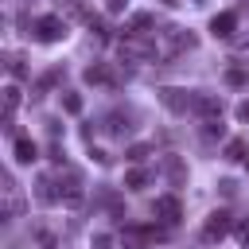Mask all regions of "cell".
<instances>
[{"instance_id": "obj_7", "label": "cell", "mask_w": 249, "mask_h": 249, "mask_svg": "<svg viewBox=\"0 0 249 249\" xmlns=\"http://www.w3.org/2000/svg\"><path fill=\"white\" fill-rule=\"evenodd\" d=\"M195 109L198 113H222V97H206L202 93V97H195Z\"/></svg>"}, {"instance_id": "obj_8", "label": "cell", "mask_w": 249, "mask_h": 249, "mask_svg": "<svg viewBox=\"0 0 249 249\" xmlns=\"http://www.w3.org/2000/svg\"><path fill=\"white\" fill-rule=\"evenodd\" d=\"M144 183H148V171H140V167L124 175V187H128V191H144Z\"/></svg>"}, {"instance_id": "obj_17", "label": "cell", "mask_w": 249, "mask_h": 249, "mask_svg": "<svg viewBox=\"0 0 249 249\" xmlns=\"http://www.w3.org/2000/svg\"><path fill=\"white\" fill-rule=\"evenodd\" d=\"M237 121H249V101H241V105H237Z\"/></svg>"}, {"instance_id": "obj_15", "label": "cell", "mask_w": 249, "mask_h": 249, "mask_svg": "<svg viewBox=\"0 0 249 249\" xmlns=\"http://www.w3.org/2000/svg\"><path fill=\"white\" fill-rule=\"evenodd\" d=\"M93 245H97V249H109V233H97V237H93Z\"/></svg>"}, {"instance_id": "obj_16", "label": "cell", "mask_w": 249, "mask_h": 249, "mask_svg": "<svg viewBox=\"0 0 249 249\" xmlns=\"http://www.w3.org/2000/svg\"><path fill=\"white\" fill-rule=\"evenodd\" d=\"M105 8H109V12H121V8H128V0H109Z\"/></svg>"}, {"instance_id": "obj_11", "label": "cell", "mask_w": 249, "mask_h": 249, "mask_svg": "<svg viewBox=\"0 0 249 249\" xmlns=\"http://www.w3.org/2000/svg\"><path fill=\"white\" fill-rule=\"evenodd\" d=\"M62 109H66V113H82V97H78V93H66V97H62Z\"/></svg>"}, {"instance_id": "obj_5", "label": "cell", "mask_w": 249, "mask_h": 249, "mask_svg": "<svg viewBox=\"0 0 249 249\" xmlns=\"http://www.w3.org/2000/svg\"><path fill=\"white\" fill-rule=\"evenodd\" d=\"M12 152H16V163H35V160H39V148H35V140H27V136H19Z\"/></svg>"}, {"instance_id": "obj_18", "label": "cell", "mask_w": 249, "mask_h": 249, "mask_svg": "<svg viewBox=\"0 0 249 249\" xmlns=\"http://www.w3.org/2000/svg\"><path fill=\"white\" fill-rule=\"evenodd\" d=\"M163 4H179V0H163Z\"/></svg>"}, {"instance_id": "obj_2", "label": "cell", "mask_w": 249, "mask_h": 249, "mask_svg": "<svg viewBox=\"0 0 249 249\" xmlns=\"http://www.w3.org/2000/svg\"><path fill=\"white\" fill-rule=\"evenodd\" d=\"M230 230H233V218H230L226 210H214V214H210V222L202 226V241H222Z\"/></svg>"}, {"instance_id": "obj_9", "label": "cell", "mask_w": 249, "mask_h": 249, "mask_svg": "<svg viewBox=\"0 0 249 249\" xmlns=\"http://www.w3.org/2000/svg\"><path fill=\"white\" fill-rule=\"evenodd\" d=\"M226 82H230V86H245V82H249V74H245L241 66H233V70H226Z\"/></svg>"}, {"instance_id": "obj_19", "label": "cell", "mask_w": 249, "mask_h": 249, "mask_svg": "<svg viewBox=\"0 0 249 249\" xmlns=\"http://www.w3.org/2000/svg\"><path fill=\"white\" fill-rule=\"evenodd\" d=\"M245 167H249V160H245Z\"/></svg>"}, {"instance_id": "obj_13", "label": "cell", "mask_w": 249, "mask_h": 249, "mask_svg": "<svg viewBox=\"0 0 249 249\" xmlns=\"http://www.w3.org/2000/svg\"><path fill=\"white\" fill-rule=\"evenodd\" d=\"M144 156H148V148H144V144H136V148L128 152V160H144Z\"/></svg>"}, {"instance_id": "obj_3", "label": "cell", "mask_w": 249, "mask_h": 249, "mask_svg": "<svg viewBox=\"0 0 249 249\" xmlns=\"http://www.w3.org/2000/svg\"><path fill=\"white\" fill-rule=\"evenodd\" d=\"M179 214H183V210H179V198H175V195H160V198H156V218H160V222L175 226Z\"/></svg>"}, {"instance_id": "obj_6", "label": "cell", "mask_w": 249, "mask_h": 249, "mask_svg": "<svg viewBox=\"0 0 249 249\" xmlns=\"http://www.w3.org/2000/svg\"><path fill=\"white\" fill-rule=\"evenodd\" d=\"M179 93H183V89H163L160 97H163V105H167V109L183 113V109H187V105H195V101H191V97H179Z\"/></svg>"}, {"instance_id": "obj_4", "label": "cell", "mask_w": 249, "mask_h": 249, "mask_svg": "<svg viewBox=\"0 0 249 249\" xmlns=\"http://www.w3.org/2000/svg\"><path fill=\"white\" fill-rule=\"evenodd\" d=\"M233 27H237V16H233V12H218V16L210 19V35H214V39H230Z\"/></svg>"}, {"instance_id": "obj_12", "label": "cell", "mask_w": 249, "mask_h": 249, "mask_svg": "<svg viewBox=\"0 0 249 249\" xmlns=\"http://www.w3.org/2000/svg\"><path fill=\"white\" fill-rule=\"evenodd\" d=\"M226 160H245V144H241V140H233V144L226 148Z\"/></svg>"}, {"instance_id": "obj_14", "label": "cell", "mask_w": 249, "mask_h": 249, "mask_svg": "<svg viewBox=\"0 0 249 249\" xmlns=\"http://www.w3.org/2000/svg\"><path fill=\"white\" fill-rule=\"evenodd\" d=\"M237 237H241V241L249 245V222H237Z\"/></svg>"}, {"instance_id": "obj_10", "label": "cell", "mask_w": 249, "mask_h": 249, "mask_svg": "<svg viewBox=\"0 0 249 249\" xmlns=\"http://www.w3.org/2000/svg\"><path fill=\"white\" fill-rule=\"evenodd\" d=\"M86 82H109V70L105 66H89L86 70Z\"/></svg>"}, {"instance_id": "obj_1", "label": "cell", "mask_w": 249, "mask_h": 249, "mask_svg": "<svg viewBox=\"0 0 249 249\" xmlns=\"http://www.w3.org/2000/svg\"><path fill=\"white\" fill-rule=\"evenodd\" d=\"M31 27H35V43H58V39H66V19L62 16H39Z\"/></svg>"}]
</instances>
